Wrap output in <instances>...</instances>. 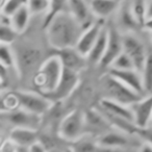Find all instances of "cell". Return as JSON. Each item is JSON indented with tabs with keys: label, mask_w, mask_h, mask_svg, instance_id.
Masks as SVG:
<instances>
[{
	"label": "cell",
	"mask_w": 152,
	"mask_h": 152,
	"mask_svg": "<svg viewBox=\"0 0 152 152\" xmlns=\"http://www.w3.org/2000/svg\"><path fill=\"white\" fill-rule=\"evenodd\" d=\"M48 43L56 50L75 47L85 28L69 11L57 14L45 27Z\"/></svg>",
	"instance_id": "6da1fadb"
},
{
	"label": "cell",
	"mask_w": 152,
	"mask_h": 152,
	"mask_svg": "<svg viewBox=\"0 0 152 152\" xmlns=\"http://www.w3.org/2000/svg\"><path fill=\"white\" fill-rule=\"evenodd\" d=\"M64 66L57 54L51 55L40 66L34 76V83L42 94L47 95L54 91L63 74Z\"/></svg>",
	"instance_id": "7a4b0ae2"
},
{
	"label": "cell",
	"mask_w": 152,
	"mask_h": 152,
	"mask_svg": "<svg viewBox=\"0 0 152 152\" xmlns=\"http://www.w3.org/2000/svg\"><path fill=\"white\" fill-rule=\"evenodd\" d=\"M85 133V113L79 110H74L66 115L59 124L58 134L66 141L75 142L83 137Z\"/></svg>",
	"instance_id": "3957f363"
},
{
	"label": "cell",
	"mask_w": 152,
	"mask_h": 152,
	"mask_svg": "<svg viewBox=\"0 0 152 152\" xmlns=\"http://www.w3.org/2000/svg\"><path fill=\"white\" fill-rule=\"evenodd\" d=\"M104 87H105L107 94L110 95L107 98H110L120 103L126 104V105H132L142 98V95L131 90L130 88L125 86L124 83L113 77L108 73L104 80Z\"/></svg>",
	"instance_id": "277c9868"
},
{
	"label": "cell",
	"mask_w": 152,
	"mask_h": 152,
	"mask_svg": "<svg viewBox=\"0 0 152 152\" xmlns=\"http://www.w3.org/2000/svg\"><path fill=\"white\" fill-rule=\"evenodd\" d=\"M15 94L18 98L19 107L34 114L43 116L52 106V100L44 94L40 95L34 92L26 91H16Z\"/></svg>",
	"instance_id": "5b68a950"
},
{
	"label": "cell",
	"mask_w": 152,
	"mask_h": 152,
	"mask_svg": "<svg viewBox=\"0 0 152 152\" xmlns=\"http://www.w3.org/2000/svg\"><path fill=\"white\" fill-rule=\"evenodd\" d=\"M139 140L141 139L137 134H130V133L124 132V131L118 130V129H110V130L98 135L97 143L99 146H103V147L127 149L129 147H132L133 144L141 146L142 144L139 142Z\"/></svg>",
	"instance_id": "8992f818"
},
{
	"label": "cell",
	"mask_w": 152,
	"mask_h": 152,
	"mask_svg": "<svg viewBox=\"0 0 152 152\" xmlns=\"http://www.w3.org/2000/svg\"><path fill=\"white\" fill-rule=\"evenodd\" d=\"M1 117L13 127L38 129L42 123V116L27 112L21 107L10 112H1Z\"/></svg>",
	"instance_id": "52a82bcc"
},
{
	"label": "cell",
	"mask_w": 152,
	"mask_h": 152,
	"mask_svg": "<svg viewBox=\"0 0 152 152\" xmlns=\"http://www.w3.org/2000/svg\"><path fill=\"white\" fill-rule=\"evenodd\" d=\"M79 85V76L78 72L73 71L68 68H64L63 74L57 83L54 91L47 94V97L49 99L53 100H63L65 98L69 97Z\"/></svg>",
	"instance_id": "ba28073f"
},
{
	"label": "cell",
	"mask_w": 152,
	"mask_h": 152,
	"mask_svg": "<svg viewBox=\"0 0 152 152\" xmlns=\"http://www.w3.org/2000/svg\"><path fill=\"white\" fill-rule=\"evenodd\" d=\"M122 37L124 52L131 57L135 70L142 72L148 55L143 42L132 34H122Z\"/></svg>",
	"instance_id": "9c48e42d"
},
{
	"label": "cell",
	"mask_w": 152,
	"mask_h": 152,
	"mask_svg": "<svg viewBox=\"0 0 152 152\" xmlns=\"http://www.w3.org/2000/svg\"><path fill=\"white\" fill-rule=\"evenodd\" d=\"M124 51L123 37L116 27H108V43L105 54L99 65L103 68H110L114 61Z\"/></svg>",
	"instance_id": "30bf717a"
},
{
	"label": "cell",
	"mask_w": 152,
	"mask_h": 152,
	"mask_svg": "<svg viewBox=\"0 0 152 152\" xmlns=\"http://www.w3.org/2000/svg\"><path fill=\"white\" fill-rule=\"evenodd\" d=\"M130 106L133 112L135 126L139 129L150 126L152 122V94L141 98Z\"/></svg>",
	"instance_id": "8fae6325"
},
{
	"label": "cell",
	"mask_w": 152,
	"mask_h": 152,
	"mask_svg": "<svg viewBox=\"0 0 152 152\" xmlns=\"http://www.w3.org/2000/svg\"><path fill=\"white\" fill-rule=\"evenodd\" d=\"M108 74L113 77L120 80L122 83L130 88L134 92L139 93L140 95H143L145 93L144 88L143 77L142 73L135 69L131 70H116V69H108Z\"/></svg>",
	"instance_id": "7c38bea8"
},
{
	"label": "cell",
	"mask_w": 152,
	"mask_h": 152,
	"mask_svg": "<svg viewBox=\"0 0 152 152\" xmlns=\"http://www.w3.org/2000/svg\"><path fill=\"white\" fill-rule=\"evenodd\" d=\"M104 27V25L101 22H93L89 27H87L83 32L81 34L80 38H79L78 42L76 44L75 48L78 51L81 55H83L85 57H87L89 55L90 51L92 50L93 46L95 45L96 41L98 40L101 32L102 28Z\"/></svg>",
	"instance_id": "4fadbf2b"
},
{
	"label": "cell",
	"mask_w": 152,
	"mask_h": 152,
	"mask_svg": "<svg viewBox=\"0 0 152 152\" xmlns=\"http://www.w3.org/2000/svg\"><path fill=\"white\" fill-rule=\"evenodd\" d=\"M85 123H86V131L88 129H91V133L97 132L100 134L106 132V131L110 130V129H115L114 127L110 125L108 120L105 118L101 112L97 110H90L85 113Z\"/></svg>",
	"instance_id": "5bb4252c"
},
{
	"label": "cell",
	"mask_w": 152,
	"mask_h": 152,
	"mask_svg": "<svg viewBox=\"0 0 152 152\" xmlns=\"http://www.w3.org/2000/svg\"><path fill=\"white\" fill-rule=\"evenodd\" d=\"M99 106L100 110L112 115V116L123 118L125 120L134 123L133 112L130 105L120 103V102L115 101L110 98H102L99 101Z\"/></svg>",
	"instance_id": "9a60e30c"
},
{
	"label": "cell",
	"mask_w": 152,
	"mask_h": 152,
	"mask_svg": "<svg viewBox=\"0 0 152 152\" xmlns=\"http://www.w3.org/2000/svg\"><path fill=\"white\" fill-rule=\"evenodd\" d=\"M58 57L63 63L64 68H68L73 71L78 72L85 67V59H88L83 55H81L78 51L76 50L75 47H69L56 50Z\"/></svg>",
	"instance_id": "2e32d148"
},
{
	"label": "cell",
	"mask_w": 152,
	"mask_h": 152,
	"mask_svg": "<svg viewBox=\"0 0 152 152\" xmlns=\"http://www.w3.org/2000/svg\"><path fill=\"white\" fill-rule=\"evenodd\" d=\"M68 11L75 17L85 29L93 23L91 22V15H93V13L90 4H87L85 0H69Z\"/></svg>",
	"instance_id": "e0dca14e"
},
{
	"label": "cell",
	"mask_w": 152,
	"mask_h": 152,
	"mask_svg": "<svg viewBox=\"0 0 152 152\" xmlns=\"http://www.w3.org/2000/svg\"><path fill=\"white\" fill-rule=\"evenodd\" d=\"M10 139L17 144L19 147L29 148L32 144L40 141L39 140L38 129L22 128V127H14L10 132Z\"/></svg>",
	"instance_id": "ac0fdd59"
},
{
	"label": "cell",
	"mask_w": 152,
	"mask_h": 152,
	"mask_svg": "<svg viewBox=\"0 0 152 152\" xmlns=\"http://www.w3.org/2000/svg\"><path fill=\"white\" fill-rule=\"evenodd\" d=\"M90 7L93 16L104 19L113 15L120 7V0H92Z\"/></svg>",
	"instance_id": "d6986e66"
},
{
	"label": "cell",
	"mask_w": 152,
	"mask_h": 152,
	"mask_svg": "<svg viewBox=\"0 0 152 152\" xmlns=\"http://www.w3.org/2000/svg\"><path fill=\"white\" fill-rule=\"evenodd\" d=\"M107 43H108V27L104 26L102 28L100 36L98 40L96 41L95 45L93 46L92 50L90 51L89 55L87 56L88 61H91L93 64H100L101 59L103 58L104 54H105L106 48H107Z\"/></svg>",
	"instance_id": "ffe728a7"
},
{
	"label": "cell",
	"mask_w": 152,
	"mask_h": 152,
	"mask_svg": "<svg viewBox=\"0 0 152 152\" xmlns=\"http://www.w3.org/2000/svg\"><path fill=\"white\" fill-rule=\"evenodd\" d=\"M31 13H30L29 9L26 7H21L18 10L15 14L11 16L12 18V26L18 31V34H22L26 30L28 27V24L30 22V18H31Z\"/></svg>",
	"instance_id": "44dd1931"
},
{
	"label": "cell",
	"mask_w": 152,
	"mask_h": 152,
	"mask_svg": "<svg viewBox=\"0 0 152 152\" xmlns=\"http://www.w3.org/2000/svg\"><path fill=\"white\" fill-rule=\"evenodd\" d=\"M119 22H120V25L123 28H126L128 30H133L137 27H139V23L135 20L134 16L131 11V5L130 2L125 3L124 5L121 7L119 10Z\"/></svg>",
	"instance_id": "7402d4cb"
},
{
	"label": "cell",
	"mask_w": 152,
	"mask_h": 152,
	"mask_svg": "<svg viewBox=\"0 0 152 152\" xmlns=\"http://www.w3.org/2000/svg\"><path fill=\"white\" fill-rule=\"evenodd\" d=\"M131 11L140 26H145L147 21V0H132Z\"/></svg>",
	"instance_id": "603a6c76"
},
{
	"label": "cell",
	"mask_w": 152,
	"mask_h": 152,
	"mask_svg": "<svg viewBox=\"0 0 152 152\" xmlns=\"http://www.w3.org/2000/svg\"><path fill=\"white\" fill-rule=\"evenodd\" d=\"M0 64L7 69L16 67L17 64V55L12 49L11 45L1 44L0 46Z\"/></svg>",
	"instance_id": "cb8c5ba5"
},
{
	"label": "cell",
	"mask_w": 152,
	"mask_h": 152,
	"mask_svg": "<svg viewBox=\"0 0 152 152\" xmlns=\"http://www.w3.org/2000/svg\"><path fill=\"white\" fill-rule=\"evenodd\" d=\"M68 3H69V0H50V9L48 13L45 15L43 27H46L57 14L66 11V7H68Z\"/></svg>",
	"instance_id": "d4e9b609"
},
{
	"label": "cell",
	"mask_w": 152,
	"mask_h": 152,
	"mask_svg": "<svg viewBox=\"0 0 152 152\" xmlns=\"http://www.w3.org/2000/svg\"><path fill=\"white\" fill-rule=\"evenodd\" d=\"M142 77H143L144 88L146 92H152V52L148 53L145 65L142 70Z\"/></svg>",
	"instance_id": "484cf974"
},
{
	"label": "cell",
	"mask_w": 152,
	"mask_h": 152,
	"mask_svg": "<svg viewBox=\"0 0 152 152\" xmlns=\"http://www.w3.org/2000/svg\"><path fill=\"white\" fill-rule=\"evenodd\" d=\"M98 148L97 140L86 139L85 137L74 142L73 152H96Z\"/></svg>",
	"instance_id": "4316f807"
},
{
	"label": "cell",
	"mask_w": 152,
	"mask_h": 152,
	"mask_svg": "<svg viewBox=\"0 0 152 152\" xmlns=\"http://www.w3.org/2000/svg\"><path fill=\"white\" fill-rule=\"evenodd\" d=\"M27 7L32 16L46 15L50 9V0H28Z\"/></svg>",
	"instance_id": "83f0119b"
},
{
	"label": "cell",
	"mask_w": 152,
	"mask_h": 152,
	"mask_svg": "<svg viewBox=\"0 0 152 152\" xmlns=\"http://www.w3.org/2000/svg\"><path fill=\"white\" fill-rule=\"evenodd\" d=\"M18 31L12 25L0 24V42L1 44L12 45L16 41Z\"/></svg>",
	"instance_id": "f1b7e54d"
},
{
	"label": "cell",
	"mask_w": 152,
	"mask_h": 152,
	"mask_svg": "<svg viewBox=\"0 0 152 152\" xmlns=\"http://www.w3.org/2000/svg\"><path fill=\"white\" fill-rule=\"evenodd\" d=\"M108 69H116V70H131L135 69L133 61L131 59V57L129 56L127 53H125L123 51L118 57L114 61V63L112 64Z\"/></svg>",
	"instance_id": "f546056e"
},
{
	"label": "cell",
	"mask_w": 152,
	"mask_h": 152,
	"mask_svg": "<svg viewBox=\"0 0 152 152\" xmlns=\"http://www.w3.org/2000/svg\"><path fill=\"white\" fill-rule=\"evenodd\" d=\"M28 0H7L1 7V14L7 16H12L18 10L27 5Z\"/></svg>",
	"instance_id": "4dcf8cb0"
},
{
	"label": "cell",
	"mask_w": 152,
	"mask_h": 152,
	"mask_svg": "<svg viewBox=\"0 0 152 152\" xmlns=\"http://www.w3.org/2000/svg\"><path fill=\"white\" fill-rule=\"evenodd\" d=\"M19 107V102L15 92H9L1 97V112H10Z\"/></svg>",
	"instance_id": "1f68e13d"
},
{
	"label": "cell",
	"mask_w": 152,
	"mask_h": 152,
	"mask_svg": "<svg viewBox=\"0 0 152 152\" xmlns=\"http://www.w3.org/2000/svg\"><path fill=\"white\" fill-rule=\"evenodd\" d=\"M39 57H40V52L34 48H26L23 50L21 55V58L23 59V63L25 67H30L34 66V64L38 61Z\"/></svg>",
	"instance_id": "d6a6232c"
},
{
	"label": "cell",
	"mask_w": 152,
	"mask_h": 152,
	"mask_svg": "<svg viewBox=\"0 0 152 152\" xmlns=\"http://www.w3.org/2000/svg\"><path fill=\"white\" fill-rule=\"evenodd\" d=\"M137 135H139L140 139L145 143L152 145V126H148L146 128L137 129Z\"/></svg>",
	"instance_id": "836d02e7"
},
{
	"label": "cell",
	"mask_w": 152,
	"mask_h": 152,
	"mask_svg": "<svg viewBox=\"0 0 152 152\" xmlns=\"http://www.w3.org/2000/svg\"><path fill=\"white\" fill-rule=\"evenodd\" d=\"M18 150V145L16 143H14L11 139H7V141H4L1 145V152H17Z\"/></svg>",
	"instance_id": "e575fe53"
},
{
	"label": "cell",
	"mask_w": 152,
	"mask_h": 152,
	"mask_svg": "<svg viewBox=\"0 0 152 152\" xmlns=\"http://www.w3.org/2000/svg\"><path fill=\"white\" fill-rule=\"evenodd\" d=\"M28 149H29V152H48L46 147L44 146V144L41 141H38L34 144H32Z\"/></svg>",
	"instance_id": "d590c367"
},
{
	"label": "cell",
	"mask_w": 152,
	"mask_h": 152,
	"mask_svg": "<svg viewBox=\"0 0 152 152\" xmlns=\"http://www.w3.org/2000/svg\"><path fill=\"white\" fill-rule=\"evenodd\" d=\"M96 152H126V149L122 148H114V147H103L98 145L97 151Z\"/></svg>",
	"instance_id": "8d00e7d4"
},
{
	"label": "cell",
	"mask_w": 152,
	"mask_h": 152,
	"mask_svg": "<svg viewBox=\"0 0 152 152\" xmlns=\"http://www.w3.org/2000/svg\"><path fill=\"white\" fill-rule=\"evenodd\" d=\"M139 152H152V145L144 142L139 148Z\"/></svg>",
	"instance_id": "74e56055"
},
{
	"label": "cell",
	"mask_w": 152,
	"mask_h": 152,
	"mask_svg": "<svg viewBox=\"0 0 152 152\" xmlns=\"http://www.w3.org/2000/svg\"><path fill=\"white\" fill-rule=\"evenodd\" d=\"M148 20H152V0H147V21Z\"/></svg>",
	"instance_id": "f35d334b"
},
{
	"label": "cell",
	"mask_w": 152,
	"mask_h": 152,
	"mask_svg": "<svg viewBox=\"0 0 152 152\" xmlns=\"http://www.w3.org/2000/svg\"><path fill=\"white\" fill-rule=\"evenodd\" d=\"M145 27L147 28L150 32H151V36H152V20H148V21L146 22Z\"/></svg>",
	"instance_id": "ab89813d"
},
{
	"label": "cell",
	"mask_w": 152,
	"mask_h": 152,
	"mask_svg": "<svg viewBox=\"0 0 152 152\" xmlns=\"http://www.w3.org/2000/svg\"><path fill=\"white\" fill-rule=\"evenodd\" d=\"M48 152H53V151H48Z\"/></svg>",
	"instance_id": "60d3db41"
},
{
	"label": "cell",
	"mask_w": 152,
	"mask_h": 152,
	"mask_svg": "<svg viewBox=\"0 0 152 152\" xmlns=\"http://www.w3.org/2000/svg\"><path fill=\"white\" fill-rule=\"evenodd\" d=\"M151 124H152V122H151Z\"/></svg>",
	"instance_id": "b9f144b4"
}]
</instances>
